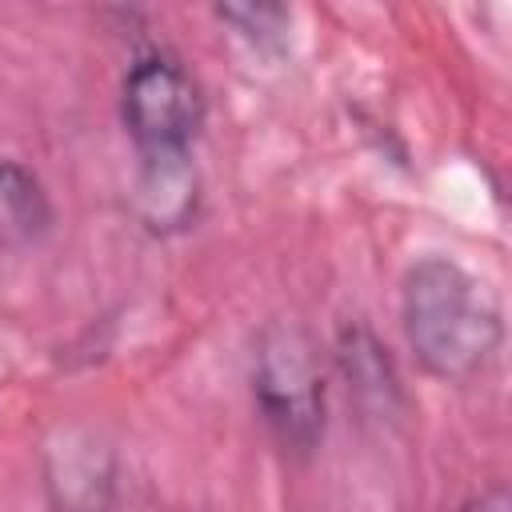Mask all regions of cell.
<instances>
[{
  "label": "cell",
  "mask_w": 512,
  "mask_h": 512,
  "mask_svg": "<svg viewBox=\"0 0 512 512\" xmlns=\"http://www.w3.org/2000/svg\"><path fill=\"white\" fill-rule=\"evenodd\" d=\"M400 312L420 368L448 384L480 376L504 340L500 308L488 288L444 256H428L408 268Z\"/></svg>",
  "instance_id": "obj_1"
},
{
  "label": "cell",
  "mask_w": 512,
  "mask_h": 512,
  "mask_svg": "<svg viewBox=\"0 0 512 512\" xmlns=\"http://www.w3.org/2000/svg\"><path fill=\"white\" fill-rule=\"evenodd\" d=\"M260 416L284 452L308 456L324 436V376L312 340L296 324L264 328L252 360Z\"/></svg>",
  "instance_id": "obj_2"
},
{
  "label": "cell",
  "mask_w": 512,
  "mask_h": 512,
  "mask_svg": "<svg viewBox=\"0 0 512 512\" xmlns=\"http://www.w3.org/2000/svg\"><path fill=\"white\" fill-rule=\"evenodd\" d=\"M120 116L140 156H180L200 128L204 104L192 76L176 60L144 56L124 76Z\"/></svg>",
  "instance_id": "obj_3"
},
{
  "label": "cell",
  "mask_w": 512,
  "mask_h": 512,
  "mask_svg": "<svg viewBox=\"0 0 512 512\" xmlns=\"http://www.w3.org/2000/svg\"><path fill=\"white\" fill-rule=\"evenodd\" d=\"M44 480L56 512H112V452L88 428H60L44 452Z\"/></svg>",
  "instance_id": "obj_4"
},
{
  "label": "cell",
  "mask_w": 512,
  "mask_h": 512,
  "mask_svg": "<svg viewBox=\"0 0 512 512\" xmlns=\"http://www.w3.org/2000/svg\"><path fill=\"white\" fill-rule=\"evenodd\" d=\"M340 368L348 376V392L352 400L384 420V416H396L400 412V380H396V368L388 360V348H380V340L368 332V328H348L340 336Z\"/></svg>",
  "instance_id": "obj_5"
},
{
  "label": "cell",
  "mask_w": 512,
  "mask_h": 512,
  "mask_svg": "<svg viewBox=\"0 0 512 512\" xmlns=\"http://www.w3.org/2000/svg\"><path fill=\"white\" fill-rule=\"evenodd\" d=\"M136 208L152 228H180L196 208V172L188 152L180 156H140Z\"/></svg>",
  "instance_id": "obj_6"
},
{
  "label": "cell",
  "mask_w": 512,
  "mask_h": 512,
  "mask_svg": "<svg viewBox=\"0 0 512 512\" xmlns=\"http://www.w3.org/2000/svg\"><path fill=\"white\" fill-rule=\"evenodd\" d=\"M52 228L44 184L16 160H0V252L32 248Z\"/></svg>",
  "instance_id": "obj_7"
},
{
  "label": "cell",
  "mask_w": 512,
  "mask_h": 512,
  "mask_svg": "<svg viewBox=\"0 0 512 512\" xmlns=\"http://www.w3.org/2000/svg\"><path fill=\"white\" fill-rule=\"evenodd\" d=\"M460 512H512V500H508V492L496 484V488H488V492H480V496H472Z\"/></svg>",
  "instance_id": "obj_8"
}]
</instances>
